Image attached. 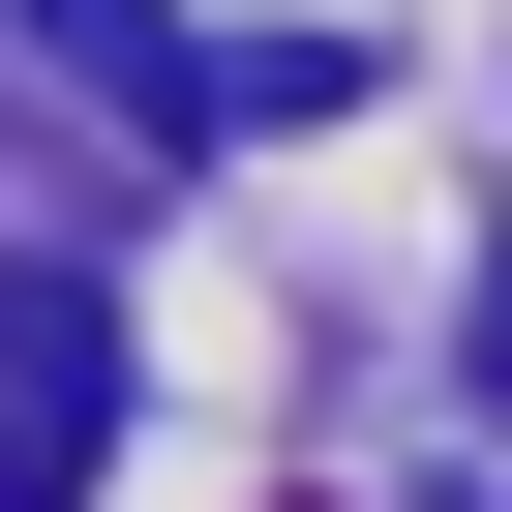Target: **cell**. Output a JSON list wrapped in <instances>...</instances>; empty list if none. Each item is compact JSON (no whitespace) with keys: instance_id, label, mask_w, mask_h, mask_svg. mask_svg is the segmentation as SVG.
<instances>
[{"instance_id":"6da1fadb","label":"cell","mask_w":512,"mask_h":512,"mask_svg":"<svg viewBox=\"0 0 512 512\" xmlns=\"http://www.w3.org/2000/svg\"><path fill=\"white\" fill-rule=\"evenodd\" d=\"M91 452H121V302L0 241V512H91Z\"/></svg>"},{"instance_id":"3957f363","label":"cell","mask_w":512,"mask_h":512,"mask_svg":"<svg viewBox=\"0 0 512 512\" xmlns=\"http://www.w3.org/2000/svg\"><path fill=\"white\" fill-rule=\"evenodd\" d=\"M482 392H512V241H482Z\"/></svg>"},{"instance_id":"7a4b0ae2","label":"cell","mask_w":512,"mask_h":512,"mask_svg":"<svg viewBox=\"0 0 512 512\" xmlns=\"http://www.w3.org/2000/svg\"><path fill=\"white\" fill-rule=\"evenodd\" d=\"M31 31H61V61L121 91V121H302V61H181L151 0H31Z\"/></svg>"}]
</instances>
